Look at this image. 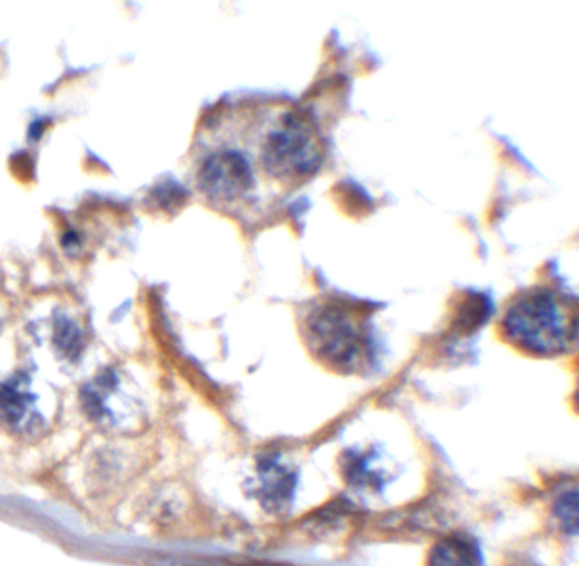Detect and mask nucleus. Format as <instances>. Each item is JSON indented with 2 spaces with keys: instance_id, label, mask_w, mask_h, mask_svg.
Returning <instances> with one entry per match:
<instances>
[{
  "instance_id": "obj_1",
  "label": "nucleus",
  "mask_w": 579,
  "mask_h": 566,
  "mask_svg": "<svg viewBox=\"0 0 579 566\" xmlns=\"http://www.w3.org/2000/svg\"><path fill=\"white\" fill-rule=\"evenodd\" d=\"M253 144L260 175L272 194L310 182L323 163L320 128L295 105H253Z\"/></svg>"
},
{
  "instance_id": "obj_2",
  "label": "nucleus",
  "mask_w": 579,
  "mask_h": 566,
  "mask_svg": "<svg viewBox=\"0 0 579 566\" xmlns=\"http://www.w3.org/2000/svg\"><path fill=\"white\" fill-rule=\"evenodd\" d=\"M503 334L530 355H566L578 341L576 301L555 289H530L508 307Z\"/></svg>"
},
{
  "instance_id": "obj_3",
  "label": "nucleus",
  "mask_w": 579,
  "mask_h": 566,
  "mask_svg": "<svg viewBox=\"0 0 579 566\" xmlns=\"http://www.w3.org/2000/svg\"><path fill=\"white\" fill-rule=\"evenodd\" d=\"M305 327L308 346L325 365L342 373L363 372L371 365V334L359 312L325 304L310 312Z\"/></svg>"
},
{
  "instance_id": "obj_4",
  "label": "nucleus",
  "mask_w": 579,
  "mask_h": 566,
  "mask_svg": "<svg viewBox=\"0 0 579 566\" xmlns=\"http://www.w3.org/2000/svg\"><path fill=\"white\" fill-rule=\"evenodd\" d=\"M249 114L250 143L253 150H249L243 128H241L240 115L237 119L240 133L243 134V150L238 146H221L208 154L199 170V186L206 198L217 204L238 208V205H250L259 202L260 185L267 189L262 175H260L259 163H257L256 144H253V119L252 108H247Z\"/></svg>"
},
{
  "instance_id": "obj_5",
  "label": "nucleus",
  "mask_w": 579,
  "mask_h": 566,
  "mask_svg": "<svg viewBox=\"0 0 579 566\" xmlns=\"http://www.w3.org/2000/svg\"><path fill=\"white\" fill-rule=\"evenodd\" d=\"M295 472L278 459L266 458L259 465L256 495L267 513L282 514L291 506L296 491Z\"/></svg>"
},
{
  "instance_id": "obj_6",
  "label": "nucleus",
  "mask_w": 579,
  "mask_h": 566,
  "mask_svg": "<svg viewBox=\"0 0 579 566\" xmlns=\"http://www.w3.org/2000/svg\"><path fill=\"white\" fill-rule=\"evenodd\" d=\"M429 566H482L481 549L468 536L452 534L433 546Z\"/></svg>"
},
{
  "instance_id": "obj_7",
  "label": "nucleus",
  "mask_w": 579,
  "mask_h": 566,
  "mask_svg": "<svg viewBox=\"0 0 579 566\" xmlns=\"http://www.w3.org/2000/svg\"><path fill=\"white\" fill-rule=\"evenodd\" d=\"M33 405V395L29 394L28 382L22 378L0 385V417L12 426H19Z\"/></svg>"
},
{
  "instance_id": "obj_8",
  "label": "nucleus",
  "mask_w": 579,
  "mask_h": 566,
  "mask_svg": "<svg viewBox=\"0 0 579 566\" xmlns=\"http://www.w3.org/2000/svg\"><path fill=\"white\" fill-rule=\"evenodd\" d=\"M54 344L70 360L79 358L83 346L79 327L70 323L69 320L58 321L57 331H54Z\"/></svg>"
},
{
  "instance_id": "obj_9",
  "label": "nucleus",
  "mask_w": 579,
  "mask_h": 566,
  "mask_svg": "<svg viewBox=\"0 0 579 566\" xmlns=\"http://www.w3.org/2000/svg\"><path fill=\"white\" fill-rule=\"evenodd\" d=\"M556 516L561 520L562 526L568 530L576 533L578 530V492L572 491L559 498L556 506Z\"/></svg>"
},
{
  "instance_id": "obj_10",
  "label": "nucleus",
  "mask_w": 579,
  "mask_h": 566,
  "mask_svg": "<svg viewBox=\"0 0 579 566\" xmlns=\"http://www.w3.org/2000/svg\"><path fill=\"white\" fill-rule=\"evenodd\" d=\"M63 247H67V250H76L77 246H79L80 241L79 236H77L73 231H70V233H67L66 236H63Z\"/></svg>"
}]
</instances>
